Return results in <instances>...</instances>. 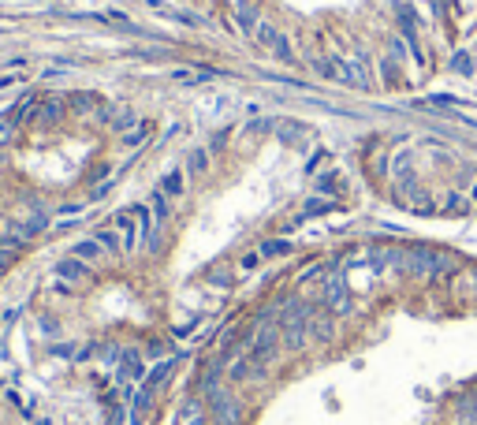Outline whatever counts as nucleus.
Instances as JSON below:
<instances>
[{
	"label": "nucleus",
	"instance_id": "nucleus-1",
	"mask_svg": "<svg viewBox=\"0 0 477 425\" xmlns=\"http://www.w3.org/2000/svg\"><path fill=\"white\" fill-rule=\"evenodd\" d=\"M205 414H209V421H213V425H243L246 421L243 403H238L235 395L224 388V384H220L217 392L205 395Z\"/></svg>",
	"mask_w": 477,
	"mask_h": 425
},
{
	"label": "nucleus",
	"instance_id": "nucleus-2",
	"mask_svg": "<svg viewBox=\"0 0 477 425\" xmlns=\"http://www.w3.org/2000/svg\"><path fill=\"white\" fill-rule=\"evenodd\" d=\"M145 358H142V351H135V347H127L123 351V358H119V366H116V384H119V392H123V400H131L135 395V388L145 381Z\"/></svg>",
	"mask_w": 477,
	"mask_h": 425
},
{
	"label": "nucleus",
	"instance_id": "nucleus-3",
	"mask_svg": "<svg viewBox=\"0 0 477 425\" xmlns=\"http://www.w3.org/2000/svg\"><path fill=\"white\" fill-rule=\"evenodd\" d=\"M284 351V336H280V325H261L254 332V340L246 343V354L250 358H258L261 366H272L276 362V354Z\"/></svg>",
	"mask_w": 477,
	"mask_h": 425
},
{
	"label": "nucleus",
	"instance_id": "nucleus-4",
	"mask_svg": "<svg viewBox=\"0 0 477 425\" xmlns=\"http://www.w3.org/2000/svg\"><path fill=\"white\" fill-rule=\"evenodd\" d=\"M317 302H321V310L332 313V317H339V313L351 310V291H347V284H343L339 273H328V280H325L321 299H317Z\"/></svg>",
	"mask_w": 477,
	"mask_h": 425
},
{
	"label": "nucleus",
	"instance_id": "nucleus-5",
	"mask_svg": "<svg viewBox=\"0 0 477 425\" xmlns=\"http://www.w3.org/2000/svg\"><path fill=\"white\" fill-rule=\"evenodd\" d=\"M254 42H258L261 49H269L276 60H284V64H295V49H291V42H287V37H284L280 30H276L272 23H265V19L258 23V30H254Z\"/></svg>",
	"mask_w": 477,
	"mask_h": 425
},
{
	"label": "nucleus",
	"instance_id": "nucleus-6",
	"mask_svg": "<svg viewBox=\"0 0 477 425\" xmlns=\"http://www.w3.org/2000/svg\"><path fill=\"white\" fill-rule=\"evenodd\" d=\"M265 377H269V366H261L258 358H250V354H238L228 366V381L231 384H261Z\"/></svg>",
	"mask_w": 477,
	"mask_h": 425
},
{
	"label": "nucleus",
	"instance_id": "nucleus-7",
	"mask_svg": "<svg viewBox=\"0 0 477 425\" xmlns=\"http://www.w3.org/2000/svg\"><path fill=\"white\" fill-rule=\"evenodd\" d=\"M71 104L68 97H56V94H45V97H37L34 104V119H42V124H60L64 112H68Z\"/></svg>",
	"mask_w": 477,
	"mask_h": 425
},
{
	"label": "nucleus",
	"instance_id": "nucleus-8",
	"mask_svg": "<svg viewBox=\"0 0 477 425\" xmlns=\"http://www.w3.org/2000/svg\"><path fill=\"white\" fill-rule=\"evenodd\" d=\"M97 116H104V124H109L112 135H127V131H135V124H138L135 112L123 109V104H119V109H109V104H104V109H101Z\"/></svg>",
	"mask_w": 477,
	"mask_h": 425
},
{
	"label": "nucleus",
	"instance_id": "nucleus-9",
	"mask_svg": "<svg viewBox=\"0 0 477 425\" xmlns=\"http://www.w3.org/2000/svg\"><path fill=\"white\" fill-rule=\"evenodd\" d=\"M280 336H284V351H302V347L310 343V321L280 325Z\"/></svg>",
	"mask_w": 477,
	"mask_h": 425
},
{
	"label": "nucleus",
	"instance_id": "nucleus-10",
	"mask_svg": "<svg viewBox=\"0 0 477 425\" xmlns=\"http://www.w3.org/2000/svg\"><path fill=\"white\" fill-rule=\"evenodd\" d=\"M68 104L75 109V116H90L104 109V97L94 94V90H75V94H68Z\"/></svg>",
	"mask_w": 477,
	"mask_h": 425
},
{
	"label": "nucleus",
	"instance_id": "nucleus-11",
	"mask_svg": "<svg viewBox=\"0 0 477 425\" xmlns=\"http://www.w3.org/2000/svg\"><path fill=\"white\" fill-rule=\"evenodd\" d=\"M313 127L310 124H298V119H280L276 124V138H280L284 145H298L302 138H310Z\"/></svg>",
	"mask_w": 477,
	"mask_h": 425
},
{
	"label": "nucleus",
	"instance_id": "nucleus-12",
	"mask_svg": "<svg viewBox=\"0 0 477 425\" xmlns=\"http://www.w3.org/2000/svg\"><path fill=\"white\" fill-rule=\"evenodd\" d=\"M332 340H336V317L313 313L310 317V343H332Z\"/></svg>",
	"mask_w": 477,
	"mask_h": 425
},
{
	"label": "nucleus",
	"instance_id": "nucleus-13",
	"mask_svg": "<svg viewBox=\"0 0 477 425\" xmlns=\"http://www.w3.org/2000/svg\"><path fill=\"white\" fill-rule=\"evenodd\" d=\"M52 273H56L60 280H68V284H83V280H90V265L78 261V258H64Z\"/></svg>",
	"mask_w": 477,
	"mask_h": 425
},
{
	"label": "nucleus",
	"instance_id": "nucleus-14",
	"mask_svg": "<svg viewBox=\"0 0 477 425\" xmlns=\"http://www.w3.org/2000/svg\"><path fill=\"white\" fill-rule=\"evenodd\" d=\"M339 209V198H325V194H313L310 202H306V209L298 212L302 220H313V217H325V212H336Z\"/></svg>",
	"mask_w": 477,
	"mask_h": 425
},
{
	"label": "nucleus",
	"instance_id": "nucleus-15",
	"mask_svg": "<svg viewBox=\"0 0 477 425\" xmlns=\"http://www.w3.org/2000/svg\"><path fill=\"white\" fill-rule=\"evenodd\" d=\"M71 258L86 261V265H90V261H101V258H104V246L97 243L94 235H90V239H78V243L71 246Z\"/></svg>",
	"mask_w": 477,
	"mask_h": 425
},
{
	"label": "nucleus",
	"instance_id": "nucleus-16",
	"mask_svg": "<svg viewBox=\"0 0 477 425\" xmlns=\"http://www.w3.org/2000/svg\"><path fill=\"white\" fill-rule=\"evenodd\" d=\"M150 8L157 11V16H164L171 23H187V26H202V16H191V11H176V8H168L161 4V0H150Z\"/></svg>",
	"mask_w": 477,
	"mask_h": 425
},
{
	"label": "nucleus",
	"instance_id": "nucleus-17",
	"mask_svg": "<svg viewBox=\"0 0 477 425\" xmlns=\"http://www.w3.org/2000/svg\"><path fill=\"white\" fill-rule=\"evenodd\" d=\"M377 71H380V78H384V86H399V83H403L399 56H380V60H377Z\"/></svg>",
	"mask_w": 477,
	"mask_h": 425
},
{
	"label": "nucleus",
	"instance_id": "nucleus-18",
	"mask_svg": "<svg viewBox=\"0 0 477 425\" xmlns=\"http://www.w3.org/2000/svg\"><path fill=\"white\" fill-rule=\"evenodd\" d=\"M343 191H347V183L339 179V172H321V179H317V194H325V198H339Z\"/></svg>",
	"mask_w": 477,
	"mask_h": 425
},
{
	"label": "nucleus",
	"instance_id": "nucleus-19",
	"mask_svg": "<svg viewBox=\"0 0 477 425\" xmlns=\"http://www.w3.org/2000/svg\"><path fill=\"white\" fill-rule=\"evenodd\" d=\"M187 176H209V150L205 145H194L187 153Z\"/></svg>",
	"mask_w": 477,
	"mask_h": 425
},
{
	"label": "nucleus",
	"instance_id": "nucleus-20",
	"mask_svg": "<svg viewBox=\"0 0 477 425\" xmlns=\"http://www.w3.org/2000/svg\"><path fill=\"white\" fill-rule=\"evenodd\" d=\"M94 239L104 246V254H123V239H119V232H116V228H97V232H94Z\"/></svg>",
	"mask_w": 477,
	"mask_h": 425
},
{
	"label": "nucleus",
	"instance_id": "nucleus-21",
	"mask_svg": "<svg viewBox=\"0 0 477 425\" xmlns=\"http://www.w3.org/2000/svg\"><path fill=\"white\" fill-rule=\"evenodd\" d=\"M23 232H26V239H34V235L49 232V212H45V209H34L30 217L23 220Z\"/></svg>",
	"mask_w": 477,
	"mask_h": 425
},
{
	"label": "nucleus",
	"instance_id": "nucleus-22",
	"mask_svg": "<svg viewBox=\"0 0 477 425\" xmlns=\"http://www.w3.org/2000/svg\"><path fill=\"white\" fill-rule=\"evenodd\" d=\"M150 135H153V124H150V119H142L135 131H127V135H123V145H127V150H142V142H150Z\"/></svg>",
	"mask_w": 477,
	"mask_h": 425
},
{
	"label": "nucleus",
	"instance_id": "nucleus-23",
	"mask_svg": "<svg viewBox=\"0 0 477 425\" xmlns=\"http://www.w3.org/2000/svg\"><path fill=\"white\" fill-rule=\"evenodd\" d=\"M235 19H238V30H246V34H254L258 23H261L254 4H238V8H235Z\"/></svg>",
	"mask_w": 477,
	"mask_h": 425
},
{
	"label": "nucleus",
	"instance_id": "nucleus-24",
	"mask_svg": "<svg viewBox=\"0 0 477 425\" xmlns=\"http://www.w3.org/2000/svg\"><path fill=\"white\" fill-rule=\"evenodd\" d=\"M261 258H287L291 254V239H265V243L258 246Z\"/></svg>",
	"mask_w": 477,
	"mask_h": 425
},
{
	"label": "nucleus",
	"instance_id": "nucleus-25",
	"mask_svg": "<svg viewBox=\"0 0 477 425\" xmlns=\"http://www.w3.org/2000/svg\"><path fill=\"white\" fill-rule=\"evenodd\" d=\"M183 176H187V172H168V176L161 179V194H168V198H179V194H183V183H187Z\"/></svg>",
	"mask_w": 477,
	"mask_h": 425
},
{
	"label": "nucleus",
	"instance_id": "nucleus-26",
	"mask_svg": "<svg viewBox=\"0 0 477 425\" xmlns=\"http://www.w3.org/2000/svg\"><path fill=\"white\" fill-rule=\"evenodd\" d=\"M452 71H455V75H462V78H470V75H473V56H470L466 49L452 56Z\"/></svg>",
	"mask_w": 477,
	"mask_h": 425
},
{
	"label": "nucleus",
	"instance_id": "nucleus-27",
	"mask_svg": "<svg viewBox=\"0 0 477 425\" xmlns=\"http://www.w3.org/2000/svg\"><path fill=\"white\" fill-rule=\"evenodd\" d=\"M153 217H157V224H164V220L171 217V198L161 194V191L153 194Z\"/></svg>",
	"mask_w": 477,
	"mask_h": 425
},
{
	"label": "nucleus",
	"instance_id": "nucleus-28",
	"mask_svg": "<svg viewBox=\"0 0 477 425\" xmlns=\"http://www.w3.org/2000/svg\"><path fill=\"white\" fill-rule=\"evenodd\" d=\"M265 131H276L272 116H261V119H250V124H246V135H265Z\"/></svg>",
	"mask_w": 477,
	"mask_h": 425
},
{
	"label": "nucleus",
	"instance_id": "nucleus-29",
	"mask_svg": "<svg viewBox=\"0 0 477 425\" xmlns=\"http://www.w3.org/2000/svg\"><path fill=\"white\" fill-rule=\"evenodd\" d=\"M145 354H150V358H164V354H168V343H164V340H150Z\"/></svg>",
	"mask_w": 477,
	"mask_h": 425
},
{
	"label": "nucleus",
	"instance_id": "nucleus-30",
	"mask_svg": "<svg viewBox=\"0 0 477 425\" xmlns=\"http://www.w3.org/2000/svg\"><path fill=\"white\" fill-rule=\"evenodd\" d=\"M11 138H16V124H4V127H0V150H4Z\"/></svg>",
	"mask_w": 477,
	"mask_h": 425
},
{
	"label": "nucleus",
	"instance_id": "nucleus-31",
	"mask_svg": "<svg viewBox=\"0 0 477 425\" xmlns=\"http://www.w3.org/2000/svg\"><path fill=\"white\" fill-rule=\"evenodd\" d=\"M238 265H243V269H258V265H261V254H258V250H254V254H243V261H238Z\"/></svg>",
	"mask_w": 477,
	"mask_h": 425
},
{
	"label": "nucleus",
	"instance_id": "nucleus-32",
	"mask_svg": "<svg viewBox=\"0 0 477 425\" xmlns=\"http://www.w3.org/2000/svg\"><path fill=\"white\" fill-rule=\"evenodd\" d=\"M224 142H228V131H220V135H213V145H209V150H224Z\"/></svg>",
	"mask_w": 477,
	"mask_h": 425
},
{
	"label": "nucleus",
	"instance_id": "nucleus-33",
	"mask_svg": "<svg viewBox=\"0 0 477 425\" xmlns=\"http://www.w3.org/2000/svg\"><path fill=\"white\" fill-rule=\"evenodd\" d=\"M8 86H19V78H11V75H0V90H8Z\"/></svg>",
	"mask_w": 477,
	"mask_h": 425
},
{
	"label": "nucleus",
	"instance_id": "nucleus-34",
	"mask_svg": "<svg viewBox=\"0 0 477 425\" xmlns=\"http://www.w3.org/2000/svg\"><path fill=\"white\" fill-rule=\"evenodd\" d=\"M0 168H4V157H0Z\"/></svg>",
	"mask_w": 477,
	"mask_h": 425
}]
</instances>
